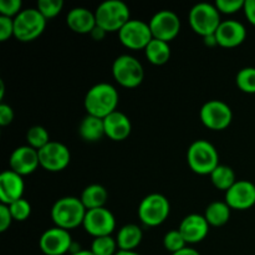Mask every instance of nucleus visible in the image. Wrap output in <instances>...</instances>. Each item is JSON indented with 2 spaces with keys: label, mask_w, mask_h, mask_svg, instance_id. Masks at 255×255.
Here are the masks:
<instances>
[{
  "label": "nucleus",
  "mask_w": 255,
  "mask_h": 255,
  "mask_svg": "<svg viewBox=\"0 0 255 255\" xmlns=\"http://www.w3.org/2000/svg\"><path fill=\"white\" fill-rule=\"evenodd\" d=\"M120 96L115 86L107 82H100L87 91L85 96V110L87 115L104 120L117 111Z\"/></svg>",
  "instance_id": "1"
},
{
  "label": "nucleus",
  "mask_w": 255,
  "mask_h": 255,
  "mask_svg": "<svg viewBox=\"0 0 255 255\" xmlns=\"http://www.w3.org/2000/svg\"><path fill=\"white\" fill-rule=\"evenodd\" d=\"M87 209L77 197H64L57 199L51 209V219L59 228L75 229L82 226Z\"/></svg>",
  "instance_id": "2"
},
{
  "label": "nucleus",
  "mask_w": 255,
  "mask_h": 255,
  "mask_svg": "<svg viewBox=\"0 0 255 255\" xmlns=\"http://www.w3.org/2000/svg\"><path fill=\"white\" fill-rule=\"evenodd\" d=\"M187 162L194 173L211 176L212 172L219 166V154L211 142L206 139H197L189 146Z\"/></svg>",
  "instance_id": "3"
},
{
  "label": "nucleus",
  "mask_w": 255,
  "mask_h": 255,
  "mask_svg": "<svg viewBox=\"0 0 255 255\" xmlns=\"http://www.w3.org/2000/svg\"><path fill=\"white\" fill-rule=\"evenodd\" d=\"M95 16L97 26L106 32H115L120 31L131 20V11L124 1L106 0L97 6Z\"/></svg>",
  "instance_id": "4"
},
{
  "label": "nucleus",
  "mask_w": 255,
  "mask_h": 255,
  "mask_svg": "<svg viewBox=\"0 0 255 255\" xmlns=\"http://www.w3.org/2000/svg\"><path fill=\"white\" fill-rule=\"evenodd\" d=\"M189 25L196 34L201 36H211L216 34L221 25V12L216 5L209 2H199L189 10Z\"/></svg>",
  "instance_id": "5"
},
{
  "label": "nucleus",
  "mask_w": 255,
  "mask_h": 255,
  "mask_svg": "<svg viewBox=\"0 0 255 255\" xmlns=\"http://www.w3.org/2000/svg\"><path fill=\"white\" fill-rule=\"evenodd\" d=\"M47 20L36 7L25 9L14 19V37L21 42H30L44 32Z\"/></svg>",
  "instance_id": "6"
},
{
  "label": "nucleus",
  "mask_w": 255,
  "mask_h": 255,
  "mask_svg": "<svg viewBox=\"0 0 255 255\" xmlns=\"http://www.w3.org/2000/svg\"><path fill=\"white\" fill-rule=\"evenodd\" d=\"M112 75L117 84L127 89L139 86L144 79V70L139 60L132 55H120L112 64Z\"/></svg>",
  "instance_id": "7"
},
{
  "label": "nucleus",
  "mask_w": 255,
  "mask_h": 255,
  "mask_svg": "<svg viewBox=\"0 0 255 255\" xmlns=\"http://www.w3.org/2000/svg\"><path fill=\"white\" fill-rule=\"evenodd\" d=\"M171 213L169 201L159 193H152L144 197L138 206V217L147 227L161 226Z\"/></svg>",
  "instance_id": "8"
},
{
  "label": "nucleus",
  "mask_w": 255,
  "mask_h": 255,
  "mask_svg": "<svg viewBox=\"0 0 255 255\" xmlns=\"http://www.w3.org/2000/svg\"><path fill=\"white\" fill-rule=\"evenodd\" d=\"M201 121L207 128L213 131H223L233 120V112L229 105L221 100H211L202 106L199 111Z\"/></svg>",
  "instance_id": "9"
},
{
  "label": "nucleus",
  "mask_w": 255,
  "mask_h": 255,
  "mask_svg": "<svg viewBox=\"0 0 255 255\" xmlns=\"http://www.w3.org/2000/svg\"><path fill=\"white\" fill-rule=\"evenodd\" d=\"M120 41L131 50H144L153 40L148 22L138 19H131L119 31Z\"/></svg>",
  "instance_id": "10"
},
{
  "label": "nucleus",
  "mask_w": 255,
  "mask_h": 255,
  "mask_svg": "<svg viewBox=\"0 0 255 255\" xmlns=\"http://www.w3.org/2000/svg\"><path fill=\"white\" fill-rule=\"evenodd\" d=\"M153 39L169 42L178 36L181 31V20L176 12L171 10H161L156 12L149 20Z\"/></svg>",
  "instance_id": "11"
},
{
  "label": "nucleus",
  "mask_w": 255,
  "mask_h": 255,
  "mask_svg": "<svg viewBox=\"0 0 255 255\" xmlns=\"http://www.w3.org/2000/svg\"><path fill=\"white\" fill-rule=\"evenodd\" d=\"M82 227L94 238L111 236L116 228V219L110 209L96 208L86 212Z\"/></svg>",
  "instance_id": "12"
},
{
  "label": "nucleus",
  "mask_w": 255,
  "mask_h": 255,
  "mask_svg": "<svg viewBox=\"0 0 255 255\" xmlns=\"http://www.w3.org/2000/svg\"><path fill=\"white\" fill-rule=\"evenodd\" d=\"M40 166L49 172H61L71 161L70 149L61 142L51 141L39 151Z\"/></svg>",
  "instance_id": "13"
},
{
  "label": "nucleus",
  "mask_w": 255,
  "mask_h": 255,
  "mask_svg": "<svg viewBox=\"0 0 255 255\" xmlns=\"http://www.w3.org/2000/svg\"><path fill=\"white\" fill-rule=\"evenodd\" d=\"M39 246L45 255H64L71 249V234L66 229L54 227L42 233Z\"/></svg>",
  "instance_id": "14"
},
{
  "label": "nucleus",
  "mask_w": 255,
  "mask_h": 255,
  "mask_svg": "<svg viewBox=\"0 0 255 255\" xmlns=\"http://www.w3.org/2000/svg\"><path fill=\"white\" fill-rule=\"evenodd\" d=\"M226 203L231 209L247 211L255 204V184L241 179L226 192Z\"/></svg>",
  "instance_id": "15"
},
{
  "label": "nucleus",
  "mask_w": 255,
  "mask_h": 255,
  "mask_svg": "<svg viewBox=\"0 0 255 255\" xmlns=\"http://www.w3.org/2000/svg\"><path fill=\"white\" fill-rule=\"evenodd\" d=\"M9 164L11 171L20 176L31 174L40 166L39 151L30 146H20L10 154Z\"/></svg>",
  "instance_id": "16"
},
{
  "label": "nucleus",
  "mask_w": 255,
  "mask_h": 255,
  "mask_svg": "<svg viewBox=\"0 0 255 255\" xmlns=\"http://www.w3.org/2000/svg\"><path fill=\"white\" fill-rule=\"evenodd\" d=\"M214 35L219 46L232 49L243 44L247 37V29L237 20H224L221 22Z\"/></svg>",
  "instance_id": "17"
},
{
  "label": "nucleus",
  "mask_w": 255,
  "mask_h": 255,
  "mask_svg": "<svg viewBox=\"0 0 255 255\" xmlns=\"http://www.w3.org/2000/svg\"><path fill=\"white\" fill-rule=\"evenodd\" d=\"M25 183L22 176L14 171H4L0 174V201L1 204L10 206L14 202L22 198Z\"/></svg>",
  "instance_id": "18"
},
{
  "label": "nucleus",
  "mask_w": 255,
  "mask_h": 255,
  "mask_svg": "<svg viewBox=\"0 0 255 255\" xmlns=\"http://www.w3.org/2000/svg\"><path fill=\"white\" fill-rule=\"evenodd\" d=\"M209 227L211 226L207 222L206 217L193 213L184 217L178 229L183 238L186 239L187 244H196L208 236Z\"/></svg>",
  "instance_id": "19"
},
{
  "label": "nucleus",
  "mask_w": 255,
  "mask_h": 255,
  "mask_svg": "<svg viewBox=\"0 0 255 255\" xmlns=\"http://www.w3.org/2000/svg\"><path fill=\"white\" fill-rule=\"evenodd\" d=\"M105 133L112 141H124L131 134L132 125L124 112L115 111L104 119Z\"/></svg>",
  "instance_id": "20"
},
{
  "label": "nucleus",
  "mask_w": 255,
  "mask_h": 255,
  "mask_svg": "<svg viewBox=\"0 0 255 255\" xmlns=\"http://www.w3.org/2000/svg\"><path fill=\"white\" fill-rule=\"evenodd\" d=\"M66 24L70 29L77 34H91L97 26L95 12L86 7H74L67 12Z\"/></svg>",
  "instance_id": "21"
},
{
  "label": "nucleus",
  "mask_w": 255,
  "mask_h": 255,
  "mask_svg": "<svg viewBox=\"0 0 255 255\" xmlns=\"http://www.w3.org/2000/svg\"><path fill=\"white\" fill-rule=\"evenodd\" d=\"M143 233L137 224H126L117 233V246L119 251L134 252V249L141 244Z\"/></svg>",
  "instance_id": "22"
},
{
  "label": "nucleus",
  "mask_w": 255,
  "mask_h": 255,
  "mask_svg": "<svg viewBox=\"0 0 255 255\" xmlns=\"http://www.w3.org/2000/svg\"><path fill=\"white\" fill-rule=\"evenodd\" d=\"M79 133L81 138L86 142H97L106 136L105 133L104 120L99 117L87 115L84 117L79 126Z\"/></svg>",
  "instance_id": "23"
},
{
  "label": "nucleus",
  "mask_w": 255,
  "mask_h": 255,
  "mask_svg": "<svg viewBox=\"0 0 255 255\" xmlns=\"http://www.w3.org/2000/svg\"><path fill=\"white\" fill-rule=\"evenodd\" d=\"M107 198H109V193L101 184H90L82 191L81 197H80L82 204L87 211L105 207Z\"/></svg>",
  "instance_id": "24"
},
{
  "label": "nucleus",
  "mask_w": 255,
  "mask_h": 255,
  "mask_svg": "<svg viewBox=\"0 0 255 255\" xmlns=\"http://www.w3.org/2000/svg\"><path fill=\"white\" fill-rule=\"evenodd\" d=\"M144 55L151 64L161 66L167 64L171 59V46L169 42L153 39L144 49Z\"/></svg>",
  "instance_id": "25"
},
{
  "label": "nucleus",
  "mask_w": 255,
  "mask_h": 255,
  "mask_svg": "<svg viewBox=\"0 0 255 255\" xmlns=\"http://www.w3.org/2000/svg\"><path fill=\"white\" fill-rule=\"evenodd\" d=\"M207 222L212 227H222L231 218V207L226 202H212L204 213Z\"/></svg>",
  "instance_id": "26"
},
{
  "label": "nucleus",
  "mask_w": 255,
  "mask_h": 255,
  "mask_svg": "<svg viewBox=\"0 0 255 255\" xmlns=\"http://www.w3.org/2000/svg\"><path fill=\"white\" fill-rule=\"evenodd\" d=\"M211 181L217 189L227 192L237 182L236 173L229 166L219 164L211 173Z\"/></svg>",
  "instance_id": "27"
},
{
  "label": "nucleus",
  "mask_w": 255,
  "mask_h": 255,
  "mask_svg": "<svg viewBox=\"0 0 255 255\" xmlns=\"http://www.w3.org/2000/svg\"><path fill=\"white\" fill-rule=\"evenodd\" d=\"M26 142L27 146L32 147L36 151H40L47 143H50L51 139H50V134L45 127L32 126L26 132Z\"/></svg>",
  "instance_id": "28"
},
{
  "label": "nucleus",
  "mask_w": 255,
  "mask_h": 255,
  "mask_svg": "<svg viewBox=\"0 0 255 255\" xmlns=\"http://www.w3.org/2000/svg\"><path fill=\"white\" fill-rule=\"evenodd\" d=\"M119 246H117L116 239L112 238L111 236L107 237H99L94 238L91 244V249L95 255H116Z\"/></svg>",
  "instance_id": "29"
},
{
  "label": "nucleus",
  "mask_w": 255,
  "mask_h": 255,
  "mask_svg": "<svg viewBox=\"0 0 255 255\" xmlns=\"http://www.w3.org/2000/svg\"><path fill=\"white\" fill-rule=\"evenodd\" d=\"M237 86L246 94H255V67H244L237 74Z\"/></svg>",
  "instance_id": "30"
},
{
  "label": "nucleus",
  "mask_w": 255,
  "mask_h": 255,
  "mask_svg": "<svg viewBox=\"0 0 255 255\" xmlns=\"http://www.w3.org/2000/svg\"><path fill=\"white\" fill-rule=\"evenodd\" d=\"M163 246L167 252L171 254L177 253V252L182 251L187 247L186 239L183 238L179 229H174V231H169L168 233L164 236L163 238Z\"/></svg>",
  "instance_id": "31"
},
{
  "label": "nucleus",
  "mask_w": 255,
  "mask_h": 255,
  "mask_svg": "<svg viewBox=\"0 0 255 255\" xmlns=\"http://www.w3.org/2000/svg\"><path fill=\"white\" fill-rule=\"evenodd\" d=\"M64 7L62 0H39L36 9L42 14L45 19H52L57 16Z\"/></svg>",
  "instance_id": "32"
},
{
  "label": "nucleus",
  "mask_w": 255,
  "mask_h": 255,
  "mask_svg": "<svg viewBox=\"0 0 255 255\" xmlns=\"http://www.w3.org/2000/svg\"><path fill=\"white\" fill-rule=\"evenodd\" d=\"M9 209L12 216V219L16 222L26 221L30 217V214H31V204L24 198L10 204Z\"/></svg>",
  "instance_id": "33"
},
{
  "label": "nucleus",
  "mask_w": 255,
  "mask_h": 255,
  "mask_svg": "<svg viewBox=\"0 0 255 255\" xmlns=\"http://www.w3.org/2000/svg\"><path fill=\"white\" fill-rule=\"evenodd\" d=\"M22 2L20 0H0V14L1 16L15 19L22 11Z\"/></svg>",
  "instance_id": "34"
},
{
  "label": "nucleus",
  "mask_w": 255,
  "mask_h": 255,
  "mask_svg": "<svg viewBox=\"0 0 255 255\" xmlns=\"http://www.w3.org/2000/svg\"><path fill=\"white\" fill-rule=\"evenodd\" d=\"M246 0H217L216 7L218 11L223 14H236L239 10H243Z\"/></svg>",
  "instance_id": "35"
},
{
  "label": "nucleus",
  "mask_w": 255,
  "mask_h": 255,
  "mask_svg": "<svg viewBox=\"0 0 255 255\" xmlns=\"http://www.w3.org/2000/svg\"><path fill=\"white\" fill-rule=\"evenodd\" d=\"M14 36V19L0 15V41H6Z\"/></svg>",
  "instance_id": "36"
},
{
  "label": "nucleus",
  "mask_w": 255,
  "mask_h": 255,
  "mask_svg": "<svg viewBox=\"0 0 255 255\" xmlns=\"http://www.w3.org/2000/svg\"><path fill=\"white\" fill-rule=\"evenodd\" d=\"M12 216L10 213L9 206L0 204V232H6L12 223Z\"/></svg>",
  "instance_id": "37"
},
{
  "label": "nucleus",
  "mask_w": 255,
  "mask_h": 255,
  "mask_svg": "<svg viewBox=\"0 0 255 255\" xmlns=\"http://www.w3.org/2000/svg\"><path fill=\"white\" fill-rule=\"evenodd\" d=\"M14 120V111L6 104H0V125L2 127L10 125Z\"/></svg>",
  "instance_id": "38"
},
{
  "label": "nucleus",
  "mask_w": 255,
  "mask_h": 255,
  "mask_svg": "<svg viewBox=\"0 0 255 255\" xmlns=\"http://www.w3.org/2000/svg\"><path fill=\"white\" fill-rule=\"evenodd\" d=\"M243 11L248 21L255 26V0H246Z\"/></svg>",
  "instance_id": "39"
},
{
  "label": "nucleus",
  "mask_w": 255,
  "mask_h": 255,
  "mask_svg": "<svg viewBox=\"0 0 255 255\" xmlns=\"http://www.w3.org/2000/svg\"><path fill=\"white\" fill-rule=\"evenodd\" d=\"M106 34L107 32L105 31L104 29H101L100 26H96L94 30H92V32L90 35H91L92 39L96 40V41H101V40L106 36Z\"/></svg>",
  "instance_id": "40"
},
{
  "label": "nucleus",
  "mask_w": 255,
  "mask_h": 255,
  "mask_svg": "<svg viewBox=\"0 0 255 255\" xmlns=\"http://www.w3.org/2000/svg\"><path fill=\"white\" fill-rule=\"evenodd\" d=\"M171 255H201V254H199V252L196 251V249L188 248V247H186V248L182 249V251L177 252V253L171 254Z\"/></svg>",
  "instance_id": "41"
},
{
  "label": "nucleus",
  "mask_w": 255,
  "mask_h": 255,
  "mask_svg": "<svg viewBox=\"0 0 255 255\" xmlns=\"http://www.w3.org/2000/svg\"><path fill=\"white\" fill-rule=\"evenodd\" d=\"M204 42L209 46H213V45H218L217 44V39H216V35H211V36H206L204 37Z\"/></svg>",
  "instance_id": "42"
},
{
  "label": "nucleus",
  "mask_w": 255,
  "mask_h": 255,
  "mask_svg": "<svg viewBox=\"0 0 255 255\" xmlns=\"http://www.w3.org/2000/svg\"><path fill=\"white\" fill-rule=\"evenodd\" d=\"M71 255H95L91 251H85V249H80V251L74 252Z\"/></svg>",
  "instance_id": "43"
},
{
  "label": "nucleus",
  "mask_w": 255,
  "mask_h": 255,
  "mask_svg": "<svg viewBox=\"0 0 255 255\" xmlns=\"http://www.w3.org/2000/svg\"><path fill=\"white\" fill-rule=\"evenodd\" d=\"M116 255H141L136 252H125V251H119L116 253Z\"/></svg>",
  "instance_id": "44"
},
{
  "label": "nucleus",
  "mask_w": 255,
  "mask_h": 255,
  "mask_svg": "<svg viewBox=\"0 0 255 255\" xmlns=\"http://www.w3.org/2000/svg\"><path fill=\"white\" fill-rule=\"evenodd\" d=\"M4 91H5V87H4V81H0V99H4Z\"/></svg>",
  "instance_id": "45"
}]
</instances>
